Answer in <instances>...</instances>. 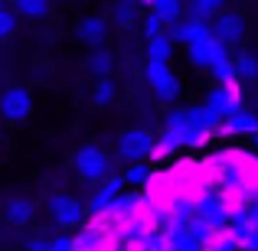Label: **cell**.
Segmentation results:
<instances>
[{
	"instance_id": "1",
	"label": "cell",
	"mask_w": 258,
	"mask_h": 251,
	"mask_svg": "<svg viewBox=\"0 0 258 251\" xmlns=\"http://www.w3.org/2000/svg\"><path fill=\"white\" fill-rule=\"evenodd\" d=\"M222 118L206 105H196V108H176V111L167 114V131L180 134L183 147H203L216 131H219Z\"/></svg>"
},
{
	"instance_id": "2",
	"label": "cell",
	"mask_w": 258,
	"mask_h": 251,
	"mask_svg": "<svg viewBox=\"0 0 258 251\" xmlns=\"http://www.w3.org/2000/svg\"><path fill=\"white\" fill-rule=\"evenodd\" d=\"M72 166H76V173L82 176L88 183H101L111 176V160H108V153L101 150L98 144H85L76 150V157H72Z\"/></svg>"
},
{
	"instance_id": "3",
	"label": "cell",
	"mask_w": 258,
	"mask_h": 251,
	"mask_svg": "<svg viewBox=\"0 0 258 251\" xmlns=\"http://www.w3.org/2000/svg\"><path fill=\"white\" fill-rule=\"evenodd\" d=\"M154 144H157V137L151 131L134 127V131H124L118 137V157L124 163H144V160L154 157Z\"/></svg>"
},
{
	"instance_id": "4",
	"label": "cell",
	"mask_w": 258,
	"mask_h": 251,
	"mask_svg": "<svg viewBox=\"0 0 258 251\" xmlns=\"http://www.w3.org/2000/svg\"><path fill=\"white\" fill-rule=\"evenodd\" d=\"M144 78H147V85H151V92H154L157 101L170 105V101L180 98V78L173 75L170 62H147L144 65Z\"/></svg>"
},
{
	"instance_id": "5",
	"label": "cell",
	"mask_w": 258,
	"mask_h": 251,
	"mask_svg": "<svg viewBox=\"0 0 258 251\" xmlns=\"http://www.w3.org/2000/svg\"><path fill=\"white\" fill-rule=\"evenodd\" d=\"M46 209H49V219L56 222L59 228H79L85 222V206L79 199H72L69 193H52L46 199Z\"/></svg>"
},
{
	"instance_id": "6",
	"label": "cell",
	"mask_w": 258,
	"mask_h": 251,
	"mask_svg": "<svg viewBox=\"0 0 258 251\" xmlns=\"http://www.w3.org/2000/svg\"><path fill=\"white\" fill-rule=\"evenodd\" d=\"M0 114L10 124H23L33 114V95L26 92L23 85H10L4 95H0Z\"/></svg>"
},
{
	"instance_id": "7",
	"label": "cell",
	"mask_w": 258,
	"mask_h": 251,
	"mask_svg": "<svg viewBox=\"0 0 258 251\" xmlns=\"http://www.w3.org/2000/svg\"><path fill=\"white\" fill-rule=\"evenodd\" d=\"M213 36L219 39L226 49L235 46L245 36V20H242V13H216L213 17Z\"/></svg>"
},
{
	"instance_id": "8",
	"label": "cell",
	"mask_w": 258,
	"mask_h": 251,
	"mask_svg": "<svg viewBox=\"0 0 258 251\" xmlns=\"http://www.w3.org/2000/svg\"><path fill=\"white\" fill-rule=\"evenodd\" d=\"M216 134H222V137H255V134H258V114L239 108L235 114L222 118V124H219Z\"/></svg>"
},
{
	"instance_id": "9",
	"label": "cell",
	"mask_w": 258,
	"mask_h": 251,
	"mask_svg": "<svg viewBox=\"0 0 258 251\" xmlns=\"http://www.w3.org/2000/svg\"><path fill=\"white\" fill-rule=\"evenodd\" d=\"M76 39L92 49H105V39H108V20L98 17V13H88V17L79 20L76 26Z\"/></svg>"
},
{
	"instance_id": "10",
	"label": "cell",
	"mask_w": 258,
	"mask_h": 251,
	"mask_svg": "<svg viewBox=\"0 0 258 251\" xmlns=\"http://www.w3.org/2000/svg\"><path fill=\"white\" fill-rule=\"evenodd\" d=\"M206 108H213L219 118H229L242 108V98H239V85L229 82V85H216L213 92L206 95Z\"/></svg>"
},
{
	"instance_id": "11",
	"label": "cell",
	"mask_w": 258,
	"mask_h": 251,
	"mask_svg": "<svg viewBox=\"0 0 258 251\" xmlns=\"http://www.w3.org/2000/svg\"><path fill=\"white\" fill-rule=\"evenodd\" d=\"M121 189H124V176H108V180H101L98 193H95V199L88 202V212L95 215V219H101V215L108 212V209L114 206V199L121 196Z\"/></svg>"
},
{
	"instance_id": "12",
	"label": "cell",
	"mask_w": 258,
	"mask_h": 251,
	"mask_svg": "<svg viewBox=\"0 0 258 251\" xmlns=\"http://www.w3.org/2000/svg\"><path fill=\"white\" fill-rule=\"evenodd\" d=\"M170 39L173 43H183V46H193V43H200V39H206V36H213V26L206 23V20H196V17H186V20H180V23H173L170 30Z\"/></svg>"
},
{
	"instance_id": "13",
	"label": "cell",
	"mask_w": 258,
	"mask_h": 251,
	"mask_svg": "<svg viewBox=\"0 0 258 251\" xmlns=\"http://www.w3.org/2000/svg\"><path fill=\"white\" fill-rule=\"evenodd\" d=\"M33 202L26 199V196H13V199H7V206H4V219L10 222V225H17V228H23V225H30L33 222Z\"/></svg>"
},
{
	"instance_id": "14",
	"label": "cell",
	"mask_w": 258,
	"mask_h": 251,
	"mask_svg": "<svg viewBox=\"0 0 258 251\" xmlns=\"http://www.w3.org/2000/svg\"><path fill=\"white\" fill-rule=\"evenodd\" d=\"M216 46H219V39H216V36H206V39H200V43L186 46V56H189V62H193L196 69H209V59H213Z\"/></svg>"
},
{
	"instance_id": "15",
	"label": "cell",
	"mask_w": 258,
	"mask_h": 251,
	"mask_svg": "<svg viewBox=\"0 0 258 251\" xmlns=\"http://www.w3.org/2000/svg\"><path fill=\"white\" fill-rule=\"evenodd\" d=\"M170 59H173L170 33H160V36L147 39V62H170Z\"/></svg>"
},
{
	"instance_id": "16",
	"label": "cell",
	"mask_w": 258,
	"mask_h": 251,
	"mask_svg": "<svg viewBox=\"0 0 258 251\" xmlns=\"http://www.w3.org/2000/svg\"><path fill=\"white\" fill-rule=\"evenodd\" d=\"M13 10L17 17H26V20H46L52 10V0H13Z\"/></svg>"
},
{
	"instance_id": "17",
	"label": "cell",
	"mask_w": 258,
	"mask_h": 251,
	"mask_svg": "<svg viewBox=\"0 0 258 251\" xmlns=\"http://www.w3.org/2000/svg\"><path fill=\"white\" fill-rule=\"evenodd\" d=\"M88 69H92V75H98V78H111V72H114V56L108 49H95L92 56H88Z\"/></svg>"
},
{
	"instance_id": "18",
	"label": "cell",
	"mask_w": 258,
	"mask_h": 251,
	"mask_svg": "<svg viewBox=\"0 0 258 251\" xmlns=\"http://www.w3.org/2000/svg\"><path fill=\"white\" fill-rule=\"evenodd\" d=\"M92 101L98 108L114 105V101H118V82H114V78H98V82H95V92H92Z\"/></svg>"
},
{
	"instance_id": "19",
	"label": "cell",
	"mask_w": 258,
	"mask_h": 251,
	"mask_svg": "<svg viewBox=\"0 0 258 251\" xmlns=\"http://www.w3.org/2000/svg\"><path fill=\"white\" fill-rule=\"evenodd\" d=\"M151 13H157L160 20H167V26H173V23L183 20V4H180V0H154Z\"/></svg>"
},
{
	"instance_id": "20",
	"label": "cell",
	"mask_w": 258,
	"mask_h": 251,
	"mask_svg": "<svg viewBox=\"0 0 258 251\" xmlns=\"http://www.w3.org/2000/svg\"><path fill=\"white\" fill-rule=\"evenodd\" d=\"M124 183L127 186H151L154 183V166L151 163H127Z\"/></svg>"
},
{
	"instance_id": "21",
	"label": "cell",
	"mask_w": 258,
	"mask_h": 251,
	"mask_svg": "<svg viewBox=\"0 0 258 251\" xmlns=\"http://www.w3.org/2000/svg\"><path fill=\"white\" fill-rule=\"evenodd\" d=\"M235 78H242V82H258V59L252 52L235 56Z\"/></svg>"
},
{
	"instance_id": "22",
	"label": "cell",
	"mask_w": 258,
	"mask_h": 251,
	"mask_svg": "<svg viewBox=\"0 0 258 251\" xmlns=\"http://www.w3.org/2000/svg\"><path fill=\"white\" fill-rule=\"evenodd\" d=\"M134 20H138V0H118L114 4V23L121 30H131Z\"/></svg>"
},
{
	"instance_id": "23",
	"label": "cell",
	"mask_w": 258,
	"mask_h": 251,
	"mask_svg": "<svg viewBox=\"0 0 258 251\" xmlns=\"http://www.w3.org/2000/svg\"><path fill=\"white\" fill-rule=\"evenodd\" d=\"M180 147H183V137L164 127V134H160V137H157V144H154V157H151V160H160V157H167V153L180 150Z\"/></svg>"
},
{
	"instance_id": "24",
	"label": "cell",
	"mask_w": 258,
	"mask_h": 251,
	"mask_svg": "<svg viewBox=\"0 0 258 251\" xmlns=\"http://www.w3.org/2000/svg\"><path fill=\"white\" fill-rule=\"evenodd\" d=\"M222 7H226V0H189V17L209 20L216 13H222Z\"/></svg>"
},
{
	"instance_id": "25",
	"label": "cell",
	"mask_w": 258,
	"mask_h": 251,
	"mask_svg": "<svg viewBox=\"0 0 258 251\" xmlns=\"http://www.w3.org/2000/svg\"><path fill=\"white\" fill-rule=\"evenodd\" d=\"M13 30H17V10H13V7H4V10H0V39L13 36Z\"/></svg>"
},
{
	"instance_id": "26",
	"label": "cell",
	"mask_w": 258,
	"mask_h": 251,
	"mask_svg": "<svg viewBox=\"0 0 258 251\" xmlns=\"http://www.w3.org/2000/svg\"><path fill=\"white\" fill-rule=\"evenodd\" d=\"M170 26H167V20H160L157 13H147L144 17V33H147V39H154V36H160V33H167Z\"/></svg>"
},
{
	"instance_id": "27",
	"label": "cell",
	"mask_w": 258,
	"mask_h": 251,
	"mask_svg": "<svg viewBox=\"0 0 258 251\" xmlns=\"http://www.w3.org/2000/svg\"><path fill=\"white\" fill-rule=\"evenodd\" d=\"M52 251H76V238H69V235H56V238H52Z\"/></svg>"
},
{
	"instance_id": "28",
	"label": "cell",
	"mask_w": 258,
	"mask_h": 251,
	"mask_svg": "<svg viewBox=\"0 0 258 251\" xmlns=\"http://www.w3.org/2000/svg\"><path fill=\"white\" fill-rule=\"evenodd\" d=\"M26 251H52V238H30Z\"/></svg>"
},
{
	"instance_id": "29",
	"label": "cell",
	"mask_w": 258,
	"mask_h": 251,
	"mask_svg": "<svg viewBox=\"0 0 258 251\" xmlns=\"http://www.w3.org/2000/svg\"><path fill=\"white\" fill-rule=\"evenodd\" d=\"M138 4H147V7H151V4H154V0H138Z\"/></svg>"
},
{
	"instance_id": "30",
	"label": "cell",
	"mask_w": 258,
	"mask_h": 251,
	"mask_svg": "<svg viewBox=\"0 0 258 251\" xmlns=\"http://www.w3.org/2000/svg\"><path fill=\"white\" fill-rule=\"evenodd\" d=\"M4 7H10V4H7V0H0V10H4Z\"/></svg>"
},
{
	"instance_id": "31",
	"label": "cell",
	"mask_w": 258,
	"mask_h": 251,
	"mask_svg": "<svg viewBox=\"0 0 258 251\" xmlns=\"http://www.w3.org/2000/svg\"><path fill=\"white\" fill-rule=\"evenodd\" d=\"M252 144H255V147H258V134H255V137H252Z\"/></svg>"
},
{
	"instance_id": "32",
	"label": "cell",
	"mask_w": 258,
	"mask_h": 251,
	"mask_svg": "<svg viewBox=\"0 0 258 251\" xmlns=\"http://www.w3.org/2000/svg\"><path fill=\"white\" fill-rule=\"evenodd\" d=\"M0 150H4V144H0Z\"/></svg>"
}]
</instances>
